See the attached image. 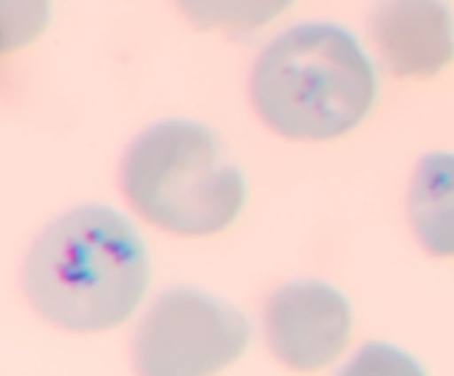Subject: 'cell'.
<instances>
[{"label": "cell", "instance_id": "cell-1", "mask_svg": "<svg viewBox=\"0 0 454 376\" xmlns=\"http://www.w3.org/2000/svg\"><path fill=\"white\" fill-rule=\"evenodd\" d=\"M142 237L118 211L71 208L35 237L22 286L35 312L67 332H105L131 317L149 288Z\"/></svg>", "mask_w": 454, "mask_h": 376}, {"label": "cell", "instance_id": "cell-2", "mask_svg": "<svg viewBox=\"0 0 454 376\" xmlns=\"http://www.w3.org/2000/svg\"><path fill=\"white\" fill-rule=\"evenodd\" d=\"M371 60L346 29L309 22L279 34L251 73V100L266 127L322 142L357 127L375 102Z\"/></svg>", "mask_w": 454, "mask_h": 376}, {"label": "cell", "instance_id": "cell-3", "mask_svg": "<svg viewBox=\"0 0 454 376\" xmlns=\"http://www.w3.org/2000/svg\"><path fill=\"white\" fill-rule=\"evenodd\" d=\"M127 202L149 224L182 237L224 230L244 206V177L215 133L191 119L142 131L120 171Z\"/></svg>", "mask_w": 454, "mask_h": 376}, {"label": "cell", "instance_id": "cell-4", "mask_svg": "<svg viewBox=\"0 0 454 376\" xmlns=\"http://www.w3.org/2000/svg\"><path fill=\"white\" fill-rule=\"evenodd\" d=\"M248 339V321L229 301L195 288H171L137 326L133 361L142 374H208L233 363Z\"/></svg>", "mask_w": 454, "mask_h": 376}, {"label": "cell", "instance_id": "cell-5", "mask_svg": "<svg viewBox=\"0 0 454 376\" xmlns=\"http://www.w3.org/2000/svg\"><path fill=\"white\" fill-rule=\"evenodd\" d=\"M353 326L348 301L317 279L284 283L264 310L269 348L291 370L313 372L335 361Z\"/></svg>", "mask_w": 454, "mask_h": 376}, {"label": "cell", "instance_id": "cell-6", "mask_svg": "<svg viewBox=\"0 0 454 376\" xmlns=\"http://www.w3.org/2000/svg\"><path fill=\"white\" fill-rule=\"evenodd\" d=\"M371 35L397 78H433L454 60V18L446 0H381Z\"/></svg>", "mask_w": 454, "mask_h": 376}, {"label": "cell", "instance_id": "cell-7", "mask_svg": "<svg viewBox=\"0 0 454 376\" xmlns=\"http://www.w3.org/2000/svg\"><path fill=\"white\" fill-rule=\"evenodd\" d=\"M408 219L421 246L434 257H454V155L421 157L408 193Z\"/></svg>", "mask_w": 454, "mask_h": 376}, {"label": "cell", "instance_id": "cell-8", "mask_svg": "<svg viewBox=\"0 0 454 376\" xmlns=\"http://www.w3.org/2000/svg\"><path fill=\"white\" fill-rule=\"evenodd\" d=\"M200 29L253 34L278 18L293 0H176Z\"/></svg>", "mask_w": 454, "mask_h": 376}, {"label": "cell", "instance_id": "cell-9", "mask_svg": "<svg viewBox=\"0 0 454 376\" xmlns=\"http://www.w3.org/2000/svg\"><path fill=\"white\" fill-rule=\"evenodd\" d=\"M49 22V0H0V56L34 42Z\"/></svg>", "mask_w": 454, "mask_h": 376}]
</instances>
